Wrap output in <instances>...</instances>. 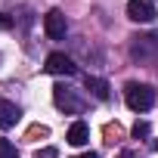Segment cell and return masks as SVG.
Instances as JSON below:
<instances>
[{
  "instance_id": "obj_1",
  "label": "cell",
  "mask_w": 158,
  "mask_h": 158,
  "mask_svg": "<svg viewBox=\"0 0 158 158\" xmlns=\"http://www.w3.org/2000/svg\"><path fill=\"white\" fill-rule=\"evenodd\" d=\"M53 102H56V109L65 112V115H81V112L87 109V99L77 93L74 87H68V84H56V87H53Z\"/></svg>"
},
{
  "instance_id": "obj_2",
  "label": "cell",
  "mask_w": 158,
  "mask_h": 158,
  "mask_svg": "<svg viewBox=\"0 0 158 158\" xmlns=\"http://www.w3.org/2000/svg\"><path fill=\"white\" fill-rule=\"evenodd\" d=\"M130 59L133 62H158V31L130 37Z\"/></svg>"
},
{
  "instance_id": "obj_3",
  "label": "cell",
  "mask_w": 158,
  "mask_h": 158,
  "mask_svg": "<svg viewBox=\"0 0 158 158\" xmlns=\"http://www.w3.org/2000/svg\"><path fill=\"white\" fill-rule=\"evenodd\" d=\"M124 99H127V106H130L133 112H149V109L155 106V87L133 81V84L124 87Z\"/></svg>"
},
{
  "instance_id": "obj_4",
  "label": "cell",
  "mask_w": 158,
  "mask_h": 158,
  "mask_svg": "<svg viewBox=\"0 0 158 158\" xmlns=\"http://www.w3.org/2000/svg\"><path fill=\"white\" fill-rule=\"evenodd\" d=\"M44 71H47V74H65V77H74V74H77V65H74V59L65 56V53H50L47 62H44Z\"/></svg>"
},
{
  "instance_id": "obj_5",
  "label": "cell",
  "mask_w": 158,
  "mask_h": 158,
  "mask_svg": "<svg viewBox=\"0 0 158 158\" xmlns=\"http://www.w3.org/2000/svg\"><path fill=\"white\" fill-rule=\"evenodd\" d=\"M44 31L50 40H65V31H68V22H65V13L62 10H50L44 16Z\"/></svg>"
},
{
  "instance_id": "obj_6",
  "label": "cell",
  "mask_w": 158,
  "mask_h": 158,
  "mask_svg": "<svg viewBox=\"0 0 158 158\" xmlns=\"http://www.w3.org/2000/svg\"><path fill=\"white\" fill-rule=\"evenodd\" d=\"M127 19L149 25V22L155 19V6L149 3V0H130V3H127Z\"/></svg>"
},
{
  "instance_id": "obj_7",
  "label": "cell",
  "mask_w": 158,
  "mask_h": 158,
  "mask_svg": "<svg viewBox=\"0 0 158 158\" xmlns=\"http://www.w3.org/2000/svg\"><path fill=\"white\" fill-rule=\"evenodd\" d=\"M19 118H22V109H19L16 102L0 99V127L10 130V127H16V124H19Z\"/></svg>"
},
{
  "instance_id": "obj_8",
  "label": "cell",
  "mask_w": 158,
  "mask_h": 158,
  "mask_svg": "<svg viewBox=\"0 0 158 158\" xmlns=\"http://www.w3.org/2000/svg\"><path fill=\"white\" fill-rule=\"evenodd\" d=\"M84 87L99 99V102H106L109 96H112V87H109V81H102V77H96V74H87L84 77Z\"/></svg>"
},
{
  "instance_id": "obj_9",
  "label": "cell",
  "mask_w": 158,
  "mask_h": 158,
  "mask_svg": "<svg viewBox=\"0 0 158 158\" xmlns=\"http://www.w3.org/2000/svg\"><path fill=\"white\" fill-rule=\"evenodd\" d=\"M71 146H84L87 139H90V127L84 124V121H74L71 127H68V136H65Z\"/></svg>"
},
{
  "instance_id": "obj_10",
  "label": "cell",
  "mask_w": 158,
  "mask_h": 158,
  "mask_svg": "<svg viewBox=\"0 0 158 158\" xmlns=\"http://www.w3.org/2000/svg\"><path fill=\"white\" fill-rule=\"evenodd\" d=\"M0 158H19V149L10 139H0Z\"/></svg>"
},
{
  "instance_id": "obj_11",
  "label": "cell",
  "mask_w": 158,
  "mask_h": 158,
  "mask_svg": "<svg viewBox=\"0 0 158 158\" xmlns=\"http://www.w3.org/2000/svg\"><path fill=\"white\" fill-rule=\"evenodd\" d=\"M149 130H152V127H149V124H146V121H136V124H133V130H130V133H133V136H136V139H143V136H149Z\"/></svg>"
},
{
  "instance_id": "obj_12",
  "label": "cell",
  "mask_w": 158,
  "mask_h": 158,
  "mask_svg": "<svg viewBox=\"0 0 158 158\" xmlns=\"http://www.w3.org/2000/svg\"><path fill=\"white\" fill-rule=\"evenodd\" d=\"M13 25H16V19H13V16L0 13V31H6V28H13Z\"/></svg>"
},
{
  "instance_id": "obj_13",
  "label": "cell",
  "mask_w": 158,
  "mask_h": 158,
  "mask_svg": "<svg viewBox=\"0 0 158 158\" xmlns=\"http://www.w3.org/2000/svg\"><path fill=\"white\" fill-rule=\"evenodd\" d=\"M59 152L53 149V146H47V149H37V158H56Z\"/></svg>"
},
{
  "instance_id": "obj_14",
  "label": "cell",
  "mask_w": 158,
  "mask_h": 158,
  "mask_svg": "<svg viewBox=\"0 0 158 158\" xmlns=\"http://www.w3.org/2000/svg\"><path fill=\"white\" fill-rule=\"evenodd\" d=\"M121 158H146V155H139V152H133V149H124Z\"/></svg>"
},
{
  "instance_id": "obj_15",
  "label": "cell",
  "mask_w": 158,
  "mask_h": 158,
  "mask_svg": "<svg viewBox=\"0 0 158 158\" xmlns=\"http://www.w3.org/2000/svg\"><path fill=\"white\" fill-rule=\"evenodd\" d=\"M74 158H99L96 152H84V155H74Z\"/></svg>"
},
{
  "instance_id": "obj_16",
  "label": "cell",
  "mask_w": 158,
  "mask_h": 158,
  "mask_svg": "<svg viewBox=\"0 0 158 158\" xmlns=\"http://www.w3.org/2000/svg\"><path fill=\"white\" fill-rule=\"evenodd\" d=\"M155 152H158V139H155Z\"/></svg>"
}]
</instances>
